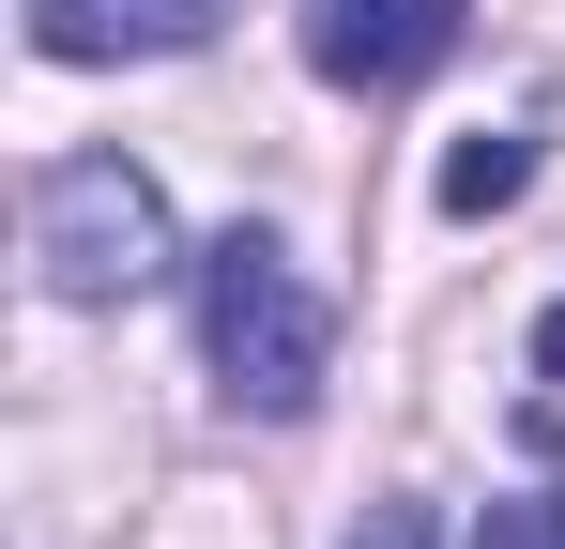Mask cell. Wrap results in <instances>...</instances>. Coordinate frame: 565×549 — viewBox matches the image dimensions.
Segmentation results:
<instances>
[{"instance_id":"cell-1","label":"cell","mask_w":565,"mask_h":549,"mask_svg":"<svg viewBox=\"0 0 565 549\" xmlns=\"http://www.w3.org/2000/svg\"><path fill=\"white\" fill-rule=\"evenodd\" d=\"M199 352H214V381H230V412H260V428L321 412L337 321H321V290L290 274L276 229H214V245H199Z\"/></svg>"},{"instance_id":"cell-2","label":"cell","mask_w":565,"mask_h":549,"mask_svg":"<svg viewBox=\"0 0 565 549\" xmlns=\"http://www.w3.org/2000/svg\"><path fill=\"white\" fill-rule=\"evenodd\" d=\"M31 260H46L62 305H138L184 245H169L153 169H122V153H62V169L31 183Z\"/></svg>"},{"instance_id":"cell-3","label":"cell","mask_w":565,"mask_h":549,"mask_svg":"<svg viewBox=\"0 0 565 549\" xmlns=\"http://www.w3.org/2000/svg\"><path fill=\"white\" fill-rule=\"evenodd\" d=\"M459 31H473V0H306V77L413 92V77L459 62Z\"/></svg>"},{"instance_id":"cell-4","label":"cell","mask_w":565,"mask_h":549,"mask_svg":"<svg viewBox=\"0 0 565 549\" xmlns=\"http://www.w3.org/2000/svg\"><path fill=\"white\" fill-rule=\"evenodd\" d=\"M199 31H214V0H31L46 62H184Z\"/></svg>"},{"instance_id":"cell-5","label":"cell","mask_w":565,"mask_h":549,"mask_svg":"<svg viewBox=\"0 0 565 549\" xmlns=\"http://www.w3.org/2000/svg\"><path fill=\"white\" fill-rule=\"evenodd\" d=\"M520 183H535V138H520V122H489V138L444 153V214H504Z\"/></svg>"},{"instance_id":"cell-6","label":"cell","mask_w":565,"mask_h":549,"mask_svg":"<svg viewBox=\"0 0 565 549\" xmlns=\"http://www.w3.org/2000/svg\"><path fill=\"white\" fill-rule=\"evenodd\" d=\"M473 549H565V504L520 488V504H489V519H473Z\"/></svg>"},{"instance_id":"cell-7","label":"cell","mask_w":565,"mask_h":549,"mask_svg":"<svg viewBox=\"0 0 565 549\" xmlns=\"http://www.w3.org/2000/svg\"><path fill=\"white\" fill-rule=\"evenodd\" d=\"M352 549H444V519H428V504H367V535Z\"/></svg>"},{"instance_id":"cell-8","label":"cell","mask_w":565,"mask_h":549,"mask_svg":"<svg viewBox=\"0 0 565 549\" xmlns=\"http://www.w3.org/2000/svg\"><path fill=\"white\" fill-rule=\"evenodd\" d=\"M535 381H565V305H551V321H535Z\"/></svg>"}]
</instances>
